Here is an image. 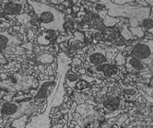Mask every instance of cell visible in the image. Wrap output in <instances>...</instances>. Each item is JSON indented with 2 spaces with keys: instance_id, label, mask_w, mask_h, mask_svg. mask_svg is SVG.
I'll list each match as a JSON object with an SVG mask.
<instances>
[{
  "instance_id": "ba28073f",
  "label": "cell",
  "mask_w": 153,
  "mask_h": 128,
  "mask_svg": "<svg viewBox=\"0 0 153 128\" xmlns=\"http://www.w3.org/2000/svg\"><path fill=\"white\" fill-rule=\"evenodd\" d=\"M91 72L102 75L104 78H114L119 75V69L111 64H103V65L93 67L91 68Z\"/></svg>"
},
{
  "instance_id": "5b68a950",
  "label": "cell",
  "mask_w": 153,
  "mask_h": 128,
  "mask_svg": "<svg viewBox=\"0 0 153 128\" xmlns=\"http://www.w3.org/2000/svg\"><path fill=\"white\" fill-rule=\"evenodd\" d=\"M36 81L30 77H21L19 75H14L7 80L0 82V89L15 92L17 90H25L35 85Z\"/></svg>"
},
{
  "instance_id": "4fadbf2b",
  "label": "cell",
  "mask_w": 153,
  "mask_h": 128,
  "mask_svg": "<svg viewBox=\"0 0 153 128\" xmlns=\"http://www.w3.org/2000/svg\"><path fill=\"white\" fill-rule=\"evenodd\" d=\"M84 44V35L79 33V31H76L74 34V37L69 41L68 45L72 49H79Z\"/></svg>"
},
{
  "instance_id": "7402d4cb",
  "label": "cell",
  "mask_w": 153,
  "mask_h": 128,
  "mask_svg": "<svg viewBox=\"0 0 153 128\" xmlns=\"http://www.w3.org/2000/svg\"><path fill=\"white\" fill-rule=\"evenodd\" d=\"M4 63H6V58L3 56V55L0 54V65H1V64H4Z\"/></svg>"
},
{
  "instance_id": "cb8c5ba5",
  "label": "cell",
  "mask_w": 153,
  "mask_h": 128,
  "mask_svg": "<svg viewBox=\"0 0 153 128\" xmlns=\"http://www.w3.org/2000/svg\"><path fill=\"white\" fill-rule=\"evenodd\" d=\"M151 18H153V16H152V17H151Z\"/></svg>"
},
{
  "instance_id": "7c38bea8",
  "label": "cell",
  "mask_w": 153,
  "mask_h": 128,
  "mask_svg": "<svg viewBox=\"0 0 153 128\" xmlns=\"http://www.w3.org/2000/svg\"><path fill=\"white\" fill-rule=\"evenodd\" d=\"M103 36L108 41H115L119 38H121V33L120 30L114 27H107L103 30Z\"/></svg>"
},
{
  "instance_id": "3957f363",
  "label": "cell",
  "mask_w": 153,
  "mask_h": 128,
  "mask_svg": "<svg viewBox=\"0 0 153 128\" xmlns=\"http://www.w3.org/2000/svg\"><path fill=\"white\" fill-rule=\"evenodd\" d=\"M36 111V107L32 105L30 101L23 103L13 102H5L0 107V115L4 118L10 119H19L25 114H29Z\"/></svg>"
},
{
  "instance_id": "d6986e66",
  "label": "cell",
  "mask_w": 153,
  "mask_h": 128,
  "mask_svg": "<svg viewBox=\"0 0 153 128\" xmlns=\"http://www.w3.org/2000/svg\"><path fill=\"white\" fill-rule=\"evenodd\" d=\"M123 92L126 95H129V96H133L137 93V90L132 88V87H124L123 89Z\"/></svg>"
},
{
  "instance_id": "5bb4252c",
  "label": "cell",
  "mask_w": 153,
  "mask_h": 128,
  "mask_svg": "<svg viewBox=\"0 0 153 128\" xmlns=\"http://www.w3.org/2000/svg\"><path fill=\"white\" fill-rule=\"evenodd\" d=\"M120 99L117 97H112V98H108L103 101V107L107 111H115L119 108L120 106Z\"/></svg>"
},
{
  "instance_id": "2e32d148",
  "label": "cell",
  "mask_w": 153,
  "mask_h": 128,
  "mask_svg": "<svg viewBox=\"0 0 153 128\" xmlns=\"http://www.w3.org/2000/svg\"><path fill=\"white\" fill-rule=\"evenodd\" d=\"M65 78H67L69 86L71 88H73V87L76 86V83H78V81L79 79V77L78 76V75L74 74L73 72H68L67 75H65Z\"/></svg>"
},
{
  "instance_id": "8992f818",
  "label": "cell",
  "mask_w": 153,
  "mask_h": 128,
  "mask_svg": "<svg viewBox=\"0 0 153 128\" xmlns=\"http://www.w3.org/2000/svg\"><path fill=\"white\" fill-rule=\"evenodd\" d=\"M86 63L91 67L109 64V55L107 50L99 45L91 48L87 55Z\"/></svg>"
},
{
  "instance_id": "30bf717a",
  "label": "cell",
  "mask_w": 153,
  "mask_h": 128,
  "mask_svg": "<svg viewBox=\"0 0 153 128\" xmlns=\"http://www.w3.org/2000/svg\"><path fill=\"white\" fill-rule=\"evenodd\" d=\"M20 41L19 38L10 35L7 31L0 33V52H5L10 45L19 44Z\"/></svg>"
},
{
  "instance_id": "44dd1931",
  "label": "cell",
  "mask_w": 153,
  "mask_h": 128,
  "mask_svg": "<svg viewBox=\"0 0 153 128\" xmlns=\"http://www.w3.org/2000/svg\"><path fill=\"white\" fill-rule=\"evenodd\" d=\"M76 86L78 87L79 90H83V88H86L87 86H88V85H87V83L84 82V81H80V82H79V83H76Z\"/></svg>"
},
{
  "instance_id": "603a6c76",
  "label": "cell",
  "mask_w": 153,
  "mask_h": 128,
  "mask_svg": "<svg viewBox=\"0 0 153 128\" xmlns=\"http://www.w3.org/2000/svg\"><path fill=\"white\" fill-rule=\"evenodd\" d=\"M53 128H63V126L61 124H57V125H56V126L53 127Z\"/></svg>"
},
{
  "instance_id": "9a60e30c",
  "label": "cell",
  "mask_w": 153,
  "mask_h": 128,
  "mask_svg": "<svg viewBox=\"0 0 153 128\" xmlns=\"http://www.w3.org/2000/svg\"><path fill=\"white\" fill-rule=\"evenodd\" d=\"M89 24H90L91 28L95 29L96 30H99V31H103L105 30V28H106L105 25H104V22L100 17H92V18H91V19L89 21Z\"/></svg>"
},
{
  "instance_id": "7a4b0ae2",
  "label": "cell",
  "mask_w": 153,
  "mask_h": 128,
  "mask_svg": "<svg viewBox=\"0 0 153 128\" xmlns=\"http://www.w3.org/2000/svg\"><path fill=\"white\" fill-rule=\"evenodd\" d=\"M108 11V15L111 17H124L129 18L130 25L137 27L141 24L143 20L149 18L150 8L149 7H138L132 6H120L111 1H102Z\"/></svg>"
},
{
  "instance_id": "277c9868",
  "label": "cell",
  "mask_w": 153,
  "mask_h": 128,
  "mask_svg": "<svg viewBox=\"0 0 153 128\" xmlns=\"http://www.w3.org/2000/svg\"><path fill=\"white\" fill-rule=\"evenodd\" d=\"M129 55H132L145 64H149L153 61V40L137 41L127 48Z\"/></svg>"
},
{
  "instance_id": "ac0fdd59",
  "label": "cell",
  "mask_w": 153,
  "mask_h": 128,
  "mask_svg": "<svg viewBox=\"0 0 153 128\" xmlns=\"http://www.w3.org/2000/svg\"><path fill=\"white\" fill-rule=\"evenodd\" d=\"M38 61L42 63V64H47V63H52L53 61V56L48 54H43L38 56Z\"/></svg>"
},
{
  "instance_id": "8fae6325",
  "label": "cell",
  "mask_w": 153,
  "mask_h": 128,
  "mask_svg": "<svg viewBox=\"0 0 153 128\" xmlns=\"http://www.w3.org/2000/svg\"><path fill=\"white\" fill-rule=\"evenodd\" d=\"M56 39V33L53 30H46L45 33H42L38 38L37 42L41 45L47 46L50 45L52 42H53Z\"/></svg>"
},
{
  "instance_id": "ffe728a7",
  "label": "cell",
  "mask_w": 153,
  "mask_h": 128,
  "mask_svg": "<svg viewBox=\"0 0 153 128\" xmlns=\"http://www.w3.org/2000/svg\"><path fill=\"white\" fill-rule=\"evenodd\" d=\"M17 18L19 19V22H21L22 24H25V23H27V21L30 19V17H29L28 15H26V14H23V15L18 16Z\"/></svg>"
},
{
  "instance_id": "e0dca14e",
  "label": "cell",
  "mask_w": 153,
  "mask_h": 128,
  "mask_svg": "<svg viewBox=\"0 0 153 128\" xmlns=\"http://www.w3.org/2000/svg\"><path fill=\"white\" fill-rule=\"evenodd\" d=\"M4 53L6 54H10V55H22L24 53V50L18 46V44H12L10 45Z\"/></svg>"
},
{
  "instance_id": "6da1fadb",
  "label": "cell",
  "mask_w": 153,
  "mask_h": 128,
  "mask_svg": "<svg viewBox=\"0 0 153 128\" xmlns=\"http://www.w3.org/2000/svg\"><path fill=\"white\" fill-rule=\"evenodd\" d=\"M32 7L42 28L48 30L65 33V15L59 10L45 3L37 1H28Z\"/></svg>"
},
{
  "instance_id": "9c48e42d",
  "label": "cell",
  "mask_w": 153,
  "mask_h": 128,
  "mask_svg": "<svg viewBox=\"0 0 153 128\" xmlns=\"http://www.w3.org/2000/svg\"><path fill=\"white\" fill-rule=\"evenodd\" d=\"M126 69L130 73H138L147 69V64L132 55H128L126 60Z\"/></svg>"
},
{
  "instance_id": "52a82bcc",
  "label": "cell",
  "mask_w": 153,
  "mask_h": 128,
  "mask_svg": "<svg viewBox=\"0 0 153 128\" xmlns=\"http://www.w3.org/2000/svg\"><path fill=\"white\" fill-rule=\"evenodd\" d=\"M25 1H3L2 11L7 16H16L22 12Z\"/></svg>"
}]
</instances>
